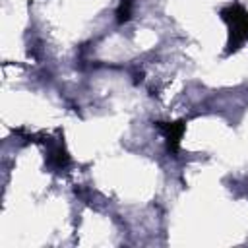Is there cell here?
Wrapping results in <instances>:
<instances>
[{
  "label": "cell",
  "mask_w": 248,
  "mask_h": 248,
  "mask_svg": "<svg viewBox=\"0 0 248 248\" xmlns=\"http://www.w3.org/2000/svg\"><path fill=\"white\" fill-rule=\"evenodd\" d=\"M163 130H165V136H167V140H169V145L172 143V147H176V145H178V140H180V136H182L184 126H182V124H165Z\"/></svg>",
  "instance_id": "7a4b0ae2"
},
{
  "label": "cell",
  "mask_w": 248,
  "mask_h": 248,
  "mask_svg": "<svg viewBox=\"0 0 248 248\" xmlns=\"http://www.w3.org/2000/svg\"><path fill=\"white\" fill-rule=\"evenodd\" d=\"M229 14L231 16H225V17L231 23V35H232L234 43H240L248 37V16L240 8H231Z\"/></svg>",
  "instance_id": "6da1fadb"
}]
</instances>
